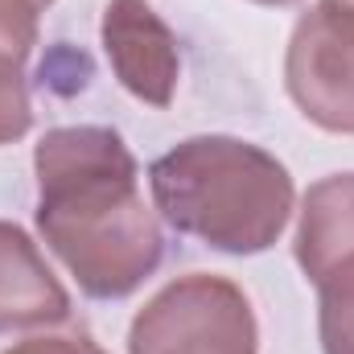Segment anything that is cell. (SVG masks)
Segmentation results:
<instances>
[{"label": "cell", "instance_id": "11", "mask_svg": "<svg viewBox=\"0 0 354 354\" xmlns=\"http://www.w3.org/2000/svg\"><path fill=\"white\" fill-rule=\"evenodd\" d=\"M0 354H107L87 334H33L25 342H12Z\"/></svg>", "mask_w": 354, "mask_h": 354}, {"label": "cell", "instance_id": "7", "mask_svg": "<svg viewBox=\"0 0 354 354\" xmlns=\"http://www.w3.org/2000/svg\"><path fill=\"white\" fill-rule=\"evenodd\" d=\"M292 256L313 284L354 256V174H330L305 189Z\"/></svg>", "mask_w": 354, "mask_h": 354}, {"label": "cell", "instance_id": "8", "mask_svg": "<svg viewBox=\"0 0 354 354\" xmlns=\"http://www.w3.org/2000/svg\"><path fill=\"white\" fill-rule=\"evenodd\" d=\"M317 334L322 354H354V256L317 280Z\"/></svg>", "mask_w": 354, "mask_h": 354}, {"label": "cell", "instance_id": "10", "mask_svg": "<svg viewBox=\"0 0 354 354\" xmlns=\"http://www.w3.org/2000/svg\"><path fill=\"white\" fill-rule=\"evenodd\" d=\"M37 0H0V58L25 62L37 46Z\"/></svg>", "mask_w": 354, "mask_h": 354}, {"label": "cell", "instance_id": "9", "mask_svg": "<svg viewBox=\"0 0 354 354\" xmlns=\"http://www.w3.org/2000/svg\"><path fill=\"white\" fill-rule=\"evenodd\" d=\"M29 128H33V103H29L25 62L0 58V145L21 140Z\"/></svg>", "mask_w": 354, "mask_h": 354}, {"label": "cell", "instance_id": "14", "mask_svg": "<svg viewBox=\"0 0 354 354\" xmlns=\"http://www.w3.org/2000/svg\"><path fill=\"white\" fill-rule=\"evenodd\" d=\"M37 4H41V8H46V4H54V0H37Z\"/></svg>", "mask_w": 354, "mask_h": 354}, {"label": "cell", "instance_id": "4", "mask_svg": "<svg viewBox=\"0 0 354 354\" xmlns=\"http://www.w3.org/2000/svg\"><path fill=\"white\" fill-rule=\"evenodd\" d=\"M284 87L309 124L354 136V12L322 0L301 12L284 50Z\"/></svg>", "mask_w": 354, "mask_h": 354}, {"label": "cell", "instance_id": "1", "mask_svg": "<svg viewBox=\"0 0 354 354\" xmlns=\"http://www.w3.org/2000/svg\"><path fill=\"white\" fill-rule=\"evenodd\" d=\"M33 223L87 297L124 301L161 268L165 235L115 128H50L33 149Z\"/></svg>", "mask_w": 354, "mask_h": 354}, {"label": "cell", "instance_id": "2", "mask_svg": "<svg viewBox=\"0 0 354 354\" xmlns=\"http://www.w3.org/2000/svg\"><path fill=\"white\" fill-rule=\"evenodd\" d=\"M153 206L177 235L227 256L268 252L292 218V177L268 149L206 132L189 136L149 165Z\"/></svg>", "mask_w": 354, "mask_h": 354}, {"label": "cell", "instance_id": "3", "mask_svg": "<svg viewBox=\"0 0 354 354\" xmlns=\"http://www.w3.org/2000/svg\"><path fill=\"white\" fill-rule=\"evenodd\" d=\"M256 342L248 292L214 272L169 280L128 330V354H256Z\"/></svg>", "mask_w": 354, "mask_h": 354}, {"label": "cell", "instance_id": "5", "mask_svg": "<svg viewBox=\"0 0 354 354\" xmlns=\"http://www.w3.org/2000/svg\"><path fill=\"white\" fill-rule=\"evenodd\" d=\"M99 41L111 62V75L128 95H136L149 107L174 103L181 54H177L174 29L161 21V12L149 0H111L103 8Z\"/></svg>", "mask_w": 354, "mask_h": 354}, {"label": "cell", "instance_id": "6", "mask_svg": "<svg viewBox=\"0 0 354 354\" xmlns=\"http://www.w3.org/2000/svg\"><path fill=\"white\" fill-rule=\"evenodd\" d=\"M71 317V292L46 264L37 243L0 218V338L50 330Z\"/></svg>", "mask_w": 354, "mask_h": 354}, {"label": "cell", "instance_id": "13", "mask_svg": "<svg viewBox=\"0 0 354 354\" xmlns=\"http://www.w3.org/2000/svg\"><path fill=\"white\" fill-rule=\"evenodd\" d=\"M322 4H334V8H346V12H354V0H322Z\"/></svg>", "mask_w": 354, "mask_h": 354}, {"label": "cell", "instance_id": "12", "mask_svg": "<svg viewBox=\"0 0 354 354\" xmlns=\"http://www.w3.org/2000/svg\"><path fill=\"white\" fill-rule=\"evenodd\" d=\"M252 4H268V8H288V4H297V0H252Z\"/></svg>", "mask_w": 354, "mask_h": 354}]
</instances>
